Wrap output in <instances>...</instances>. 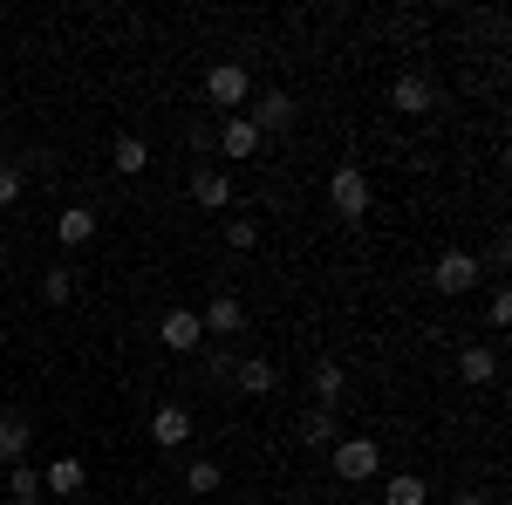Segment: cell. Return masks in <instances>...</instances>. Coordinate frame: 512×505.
<instances>
[{
	"mask_svg": "<svg viewBox=\"0 0 512 505\" xmlns=\"http://www.w3.org/2000/svg\"><path fill=\"white\" fill-rule=\"evenodd\" d=\"M328 205H335V219H342V226H362V219H369V205H376L369 171H362V164H335V171H328Z\"/></svg>",
	"mask_w": 512,
	"mask_h": 505,
	"instance_id": "1",
	"label": "cell"
},
{
	"mask_svg": "<svg viewBox=\"0 0 512 505\" xmlns=\"http://www.w3.org/2000/svg\"><path fill=\"white\" fill-rule=\"evenodd\" d=\"M328 465H335L342 485H369V478L383 471V444H376V437H335V444H328Z\"/></svg>",
	"mask_w": 512,
	"mask_h": 505,
	"instance_id": "2",
	"label": "cell"
},
{
	"mask_svg": "<svg viewBox=\"0 0 512 505\" xmlns=\"http://www.w3.org/2000/svg\"><path fill=\"white\" fill-rule=\"evenodd\" d=\"M478 280H485V267H478V253H472V246H451V253H437V267H431V287L444 294V301H458V294H472Z\"/></svg>",
	"mask_w": 512,
	"mask_h": 505,
	"instance_id": "3",
	"label": "cell"
},
{
	"mask_svg": "<svg viewBox=\"0 0 512 505\" xmlns=\"http://www.w3.org/2000/svg\"><path fill=\"white\" fill-rule=\"evenodd\" d=\"M205 103H212V110H246V103H253L246 62H212V69H205Z\"/></svg>",
	"mask_w": 512,
	"mask_h": 505,
	"instance_id": "4",
	"label": "cell"
},
{
	"mask_svg": "<svg viewBox=\"0 0 512 505\" xmlns=\"http://www.w3.org/2000/svg\"><path fill=\"white\" fill-rule=\"evenodd\" d=\"M151 444H158V451H185V444H192V410H185V403H158V410H151Z\"/></svg>",
	"mask_w": 512,
	"mask_h": 505,
	"instance_id": "5",
	"label": "cell"
},
{
	"mask_svg": "<svg viewBox=\"0 0 512 505\" xmlns=\"http://www.w3.org/2000/svg\"><path fill=\"white\" fill-rule=\"evenodd\" d=\"M260 144H267V137H260V130H253L246 117H226V123H219V137H212V151L226 157V164H246V157H260Z\"/></svg>",
	"mask_w": 512,
	"mask_h": 505,
	"instance_id": "6",
	"label": "cell"
},
{
	"mask_svg": "<svg viewBox=\"0 0 512 505\" xmlns=\"http://www.w3.org/2000/svg\"><path fill=\"white\" fill-rule=\"evenodd\" d=\"M158 342L171 355H192L198 342H205V328H198V308H164V321H158Z\"/></svg>",
	"mask_w": 512,
	"mask_h": 505,
	"instance_id": "7",
	"label": "cell"
},
{
	"mask_svg": "<svg viewBox=\"0 0 512 505\" xmlns=\"http://www.w3.org/2000/svg\"><path fill=\"white\" fill-rule=\"evenodd\" d=\"M28 444H35V424L21 410H0V471L28 465Z\"/></svg>",
	"mask_w": 512,
	"mask_h": 505,
	"instance_id": "8",
	"label": "cell"
},
{
	"mask_svg": "<svg viewBox=\"0 0 512 505\" xmlns=\"http://www.w3.org/2000/svg\"><path fill=\"white\" fill-rule=\"evenodd\" d=\"M390 103L403 110V117H431V110H437V89H431V76L403 69V76H396V89H390Z\"/></svg>",
	"mask_w": 512,
	"mask_h": 505,
	"instance_id": "9",
	"label": "cell"
},
{
	"mask_svg": "<svg viewBox=\"0 0 512 505\" xmlns=\"http://www.w3.org/2000/svg\"><path fill=\"white\" fill-rule=\"evenodd\" d=\"M253 130H260V137H274V130H287V123H294V96H287V89H260V96H253Z\"/></svg>",
	"mask_w": 512,
	"mask_h": 505,
	"instance_id": "10",
	"label": "cell"
},
{
	"mask_svg": "<svg viewBox=\"0 0 512 505\" xmlns=\"http://www.w3.org/2000/svg\"><path fill=\"white\" fill-rule=\"evenodd\" d=\"M198 328H205V335H239V328H246V301H239V294H212L205 314H198Z\"/></svg>",
	"mask_w": 512,
	"mask_h": 505,
	"instance_id": "11",
	"label": "cell"
},
{
	"mask_svg": "<svg viewBox=\"0 0 512 505\" xmlns=\"http://www.w3.org/2000/svg\"><path fill=\"white\" fill-rule=\"evenodd\" d=\"M192 198L205 205V212H226V205H233V178H226L219 164H198L192 171Z\"/></svg>",
	"mask_w": 512,
	"mask_h": 505,
	"instance_id": "12",
	"label": "cell"
},
{
	"mask_svg": "<svg viewBox=\"0 0 512 505\" xmlns=\"http://www.w3.org/2000/svg\"><path fill=\"white\" fill-rule=\"evenodd\" d=\"M82 485H89L82 458H55V465L41 471V492H55V499H82Z\"/></svg>",
	"mask_w": 512,
	"mask_h": 505,
	"instance_id": "13",
	"label": "cell"
},
{
	"mask_svg": "<svg viewBox=\"0 0 512 505\" xmlns=\"http://www.w3.org/2000/svg\"><path fill=\"white\" fill-rule=\"evenodd\" d=\"M55 239L62 246H89L96 239V205H62L55 212Z\"/></svg>",
	"mask_w": 512,
	"mask_h": 505,
	"instance_id": "14",
	"label": "cell"
},
{
	"mask_svg": "<svg viewBox=\"0 0 512 505\" xmlns=\"http://www.w3.org/2000/svg\"><path fill=\"white\" fill-rule=\"evenodd\" d=\"M233 389H246V396H274V389H280V369L267 362V355H246V362L233 369Z\"/></svg>",
	"mask_w": 512,
	"mask_h": 505,
	"instance_id": "15",
	"label": "cell"
},
{
	"mask_svg": "<svg viewBox=\"0 0 512 505\" xmlns=\"http://www.w3.org/2000/svg\"><path fill=\"white\" fill-rule=\"evenodd\" d=\"M458 376L465 383H499V349H485V342H465V355H458Z\"/></svg>",
	"mask_w": 512,
	"mask_h": 505,
	"instance_id": "16",
	"label": "cell"
},
{
	"mask_svg": "<svg viewBox=\"0 0 512 505\" xmlns=\"http://www.w3.org/2000/svg\"><path fill=\"white\" fill-rule=\"evenodd\" d=\"M308 389H315V403H321V410H335V403L349 396V369H342V362H315Z\"/></svg>",
	"mask_w": 512,
	"mask_h": 505,
	"instance_id": "17",
	"label": "cell"
},
{
	"mask_svg": "<svg viewBox=\"0 0 512 505\" xmlns=\"http://www.w3.org/2000/svg\"><path fill=\"white\" fill-rule=\"evenodd\" d=\"M335 437H342V424H335V410H301V444H308V451H328V444H335Z\"/></svg>",
	"mask_w": 512,
	"mask_h": 505,
	"instance_id": "18",
	"label": "cell"
},
{
	"mask_svg": "<svg viewBox=\"0 0 512 505\" xmlns=\"http://www.w3.org/2000/svg\"><path fill=\"white\" fill-rule=\"evenodd\" d=\"M110 164H117L123 178H137V171H144V164H151V144H144V137H130V130H123L117 144H110Z\"/></svg>",
	"mask_w": 512,
	"mask_h": 505,
	"instance_id": "19",
	"label": "cell"
},
{
	"mask_svg": "<svg viewBox=\"0 0 512 505\" xmlns=\"http://www.w3.org/2000/svg\"><path fill=\"white\" fill-rule=\"evenodd\" d=\"M383 505H431V485L417 471H396L390 485H383Z\"/></svg>",
	"mask_w": 512,
	"mask_h": 505,
	"instance_id": "20",
	"label": "cell"
},
{
	"mask_svg": "<svg viewBox=\"0 0 512 505\" xmlns=\"http://www.w3.org/2000/svg\"><path fill=\"white\" fill-rule=\"evenodd\" d=\"M41 301H48V308H69V301H76V267H48L41 273Z\"/></svg>",
	"mask_w": 512,
	"mask_h": 505,
	"instance_id": "21",
	"label": "cell"
},
{
	"mask_svg": "<svg viewBox=\"0 0 512 505\" xmlns=\"http://www.w3.org/2000/svg\"><path fill=\"white\" fill-rule=\"evenodd\" d=\"M219 485H226V471L212 465V458H192V465H185V492L205 499V492H219Z\"/></svg>",
	"mask_w": 512,
	"mask_h": 505,
	"instance_id": "22",
	"label": "cell"
},
{
	"mask_svg": "<svg viewBox=\"0 0 512 505\" xmlns=\"http://www.w3.org/2000/svg\"><path fill=\"white\" fill-rule=\"evenodd\" d=\"M226 246L233 253H253L260 246V219H226Z\"/></svg>",
	"mask_w": 512,
	"mask_h": 505,
	"instance_id": "23",
	"label": "cell"
},
{
	"mask_svg": "<svg viewBox=\"0 0 512 505\" xmlns=\"http://www.w3.org/2000/svg\"><path fill=\"white\" fill-rule=\"evenodd\" d=\"M28 192V178H21V164H0V212L14 205V198Z\"/></svg>",
	"mask_w": 512,
	"mask_h": 505,
	"instance_id": "24",
	"label": "cell"
},
{
	"mask_svg": "<svg viewBox=\"0 0 512 505\" xmlns=\"http://www.w3.org/2000/svg\"><path fill=\"white\" fill-rule=\"evenodd\" d=\"M233 369H239V362H233L226 349H219V355H205V376H212V383H226V389H233Z\"/></svg>",
	"mask_w": 512,
	"mask_h": 505,
	"instance_id": "25",
	"label": "cell"
},
{
	"mask_svg": "<svg viewBox=\"0 0 512 505\" xmlns=\"http://www.w3.org/2000/svg\"><path fill=\"white\" fill-rule=\"evenodd\" d=\"M21 178H41V185H48V178H55V151H35L21 164Z\"/></svg>",
	"mask_w": 512,
	"mask_h": 505,
	"instance_id": "26",
	"label": "cell"
},
{
	"mask_svg": "<svg viewBox=\"0 0 512 505\" xmlns=\"http://www.w3.org/2000/svg\"><path fill=\"white\" fill-rule=\"evenodd\" d=\"M7 492H14V499H21V492H41V478L28 465H14V471H7Z\"/></svg>",
	"mask_w": 512,
	"mask_h": 505,
	"instance_id": "27",
	"label": "cell"
},
{
	"mask_svg": "<svg viewBox=\"0 0 512 505\" xmlns=\"http://www.w3.org/2000/svg\"><path fill=\"white\" fill-rule=\"evenodd\" d=\"M506 321H512V294H506V287H492V328H506Z\"/></svg>",
	"mask_w": 512,
	"mask_h": 505,
	"instance_id": "28",
	"label": "cell"
},
{
	"mask_svg": "<svg viewBox=\"0 0 512 505\" xmlns=\"http://www.w3.org/2000/svg\"><path fill=\"white\" fill-rule=\"evenodd\" d=\"M451 505H492V492H478V485H465V492H458Z\"/></svg>",
	"mask_w": 512,
	"mask_h": 505,
	"instance_id": "29",
	"label": "cell"
},
{
	"mask_svg": "<svg viewBox=\"0 0 512 505\" xmlns=\"http://www.w3.org/2000/svg\"><path fill=\"white\" fill-rule=\"evenodd\" d=\"M7 505H48V499H41V492H21V499H7Z\"/></svg>",
	"mask_w": 512,
	"mask_h": 505,
	"instance_id": "30",
	"label": "cell"
},
{
	"mask_svg": "<svg viewBox=\"0 0 512 505\" xmlns=\"http://www.w3.org/2000/svg\"><path fill=\"white\" fill-rule=\"evenodd\" d=\"M0 273H7V246H0Z\"/></svg>",
	"mask_w": 512,
	"mask_h": 505,
	"instance_id": "31",
	"label": "cell"
}]
</instances>
